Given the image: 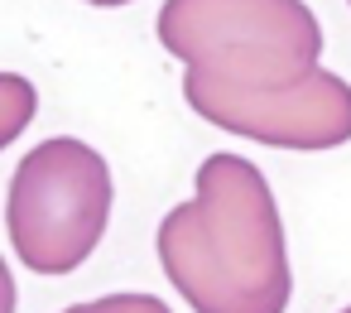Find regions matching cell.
Instances as JSON below:
<instances>
[{"label":"cell","instance_id":"8992f818","mask_svg":"<svg viewBox=\"0 0 351 313\" xmlns=\"http://www.w3.org/2000/svg\"><path fill=\"white\" fill-rule=\"evenodd\" d=\"M63 313H173L164 299L154 294H106V299H87V303H73Z\"/></svg>","mask_w":351,"mask_h":313},{"label":"cell","instance_id":"ba28073f","mask_svg":"<svg viewBox=\"0 0 351 313\" xmlns=\"http://www.w3.org/2000/svg\"><path fill=\"white\" fill-rule=\"evenodd\" d=\"M87 5H101V10H116V5H135V0H87Z\"/></svg>","mask_w":351,"mask_h":313},{"label":"cell","instance_id":"30bf717a","mask_svg":"<svg viewBox=\"0 0 351 313\" xmlns=\"http://www.w3.org/2000/svg\"><path fill=\"white\" fill-rule=\"evenodd\" d=\"M346 5H351V0H346Z\"/></svg>","mask_w":351,"mask_h":313},{"label":"cell","instance_id":"3957f363","mask_svg":"<svg viewBox=\"0 0 351 313\" xmlns=\"http://www.w3.org/2000/svg\"><path fill=\"white\" fill-rule=\"evenodd\" d=\"M116 202L111 164L77 135H53L34 145L5 193V231L25 270L34 275H68L106 236Z\"/></svg>","mask_w":351,"mask_h":313},{"label":"cell","instance_id":"6da1fadb","mask_svg":"<svg viewBox=\"0 0 351 313\" xmlns=\"http://www.w3.org/2000/svg\"><path fill=\"white\" fill-rule=\"evenodd\" d=\"M159 265L193 313H284L289 241L269 178L245 154H207L188 202L159 222Z\"/></svg>","mask_w":351,"mask_h":313},{"label":"cell","instance_id":"9c48e42d","mask_svg":"<svg viewBox=\"0 0 351 313\" xmlns=\"http://www.w3.org/2000/svg\"><path fill=\"white\" fill-rule=\"evenodd\" d=\"M341 313H351V308H341Z\"/></svg>","mask_w":351,"mask_h":313},{"label":"cell","instance_id":"52a82bcc","mask_svg":"<svg viewBox=\"0 0 351 313\" xmlns=\"http://www.w3.org/2000/svg\"><path fill=\"white\" fill-rule=\"evenodd\" d=\"M15 275H10V265L0 260V313H15Z\"/></svg>","mask_w":351,"mask_h":313},{"label":"cell","instance_id":"277c9868","mask_svg":"<svg viewBox=\"0 0 351 313\" xmlns=\"http://www.w3.org/2000/svg\"><path fill=\"white\" fill-rule=\"evenodd\" d=\"M183 97L207 126H221L226 135L255 145L337 150L351 140V82L327 68H308L303 78L279 87H236L183 68Z\"/></svg>","mask_w":351,"mask_h":313},{"label":"cell","instance_id":"7a4b0ae2","mask_svg":"<svg viewBox=\"0 0 351 313\" xmlns=\"http://www.w3.org/2000/svg\"><path fill=\"white\" fill-rule=\"evenodd\" d=\"M154 34L183 68L236 87H279L322 58V25L303 0H164Z\"/></svg>","mask_w":351,"mask_h":313},{"label":"cell","instance_id":"5b68a950","mask_svg":"<svg viewBox=\"0 0 351 313\" xmlns=\"http://www.w3.org/2000/svg\"><path fill=\"white\" fill-rule=\"evenodd\" d=\"M39 111V92L25 73H0V150L15 145Z\"/></svg>","mask_w":351,"mask_h":313}]
</instances>
